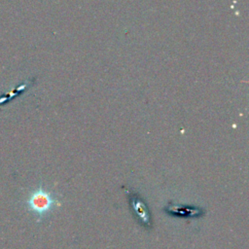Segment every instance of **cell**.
<instances>
[{"instance_id":"cell-1","label":"cell","mask_w":249,"mask_h":249,"mask_svg":"<svg viewBox=\"0 0 249 249\" xmlns=\"http://www.w3.org/2000/svg\"><path fill=\"white\" fill-rule=\"evenodd\" d=\"M56 196L43 186L34 189L25 200V206L38 220L48 216L57 204Z\"/></svg>"},{"instance_id":"cell-2","label":"cell","mask_w":249,"mask_h":249,"mask_svg":"<svg viewBox=\"0 0 249 249\" xmlns=\"http://www.w3.org/2000/svg\"><path fill=\"white\" fill-rule=\"evenodd\" d=\"M131 204L133 206L134 211L137 213L138 217L142 220L143 223L147 224L149 222V216L145 204L139 198H133Z\"/></svg>"}]
</instances>
